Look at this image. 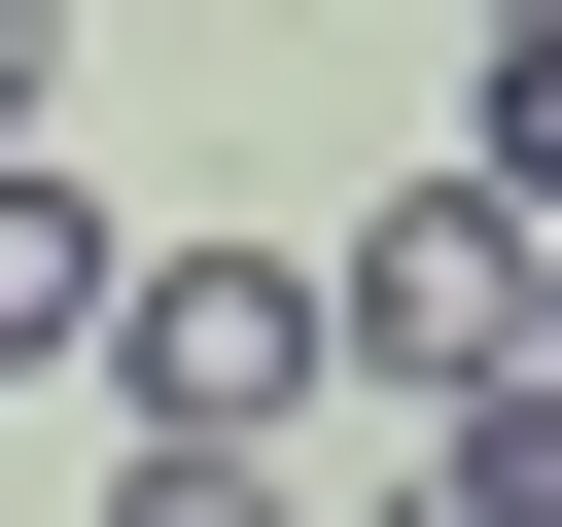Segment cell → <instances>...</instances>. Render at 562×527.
Segmentation results:
<instances>
[{"mask_svg": "<svg viewBox=\"0 0 562 527\" xmlns=\"http://www.w3.org/2000/svg\"><path fill=\"white\" fill-rule=\"evenodd\" d=\"M105 386H140L176 457H281V422L351 386V316H316V246H105Z\"/></svg>", "mask_w": 562, "mask_h": 527, "instance_id": "obj_1", "label": "cell"}, {"mask_svg": "<svg viewBox=\"0 0 562 527\" xmlns=\"http://www.w3.org/2000/svg\"><path fill=\"white\" fill-rule=\"evenodd\" d=\"M316 316H351V351L457 422V386L527 351V211H492V176H422V211H351V246H316Z\"/></svg>", "mask_w": 562, "mask_h": 527, "instance_id": "obj_2", "label": "cell"}, {"mask_svg": "<svg viewBox=\"0 0 562 527\" xmlns=\"http://www.w3.org/2000/svg\"><path fill=\"white\" fill-rule=\"evenodd\" d=\"M35 351H105V211H70L35 141H0V386H35Z\"/></svg>", "mask_w": 562, "mask_h": 527, "instance_id": "obj_3", "label": "cell"}, {"mask_svg": "<svg viewBox=\"0 0 562 527\" xmlns=\"http://www.w3.org/2000/svg\"><path fill=\"white\" fill-rule=\"evenodd\" d=\"M457 527H562V386H457V457H422Z\"/></svg>", "mask_w": 562, "mask_h": 527, "instance_id": "obj_4", "label": "cell"}, {"mask_svg": "<svg viewBox=\"0 0 562 527\" xmlns=\"http://www.w3.org/2000/svg\"><path fill=\"white\" fill-rule=\"evenodd\" d=\"M105 527H316V492H281V457H176V422H140V457H105Z\"/></svg>", "mask_w": 562, "mask_h": 527, "instance_id": "obj_5", "label": "cell"}, {"mask_svg": "<svg viewBox=\"0 0 562 527\" xmlns=\"http://www.w3.org/2000/svg\"><path fill=\"white\" fill-rule=\"evenodd\" d=\"M492 211H562V35H492V141H457Z\"/></svg>", "mask_w": 562, "mask_h": 527, "instance_id": "obj_6", "label": "cell"}, {"mask_svg": "<svg viewBox=\"0 0 562 527\" xmlns=\"http://www.w3.org/2000/svg\"><path fill=\"white\" fill-rule=\"evenodd\" d=\"M492 386H562V211H527V351H492Z\"/></svg>", "mask_w": 562, "mask_h": 527, "instance_id": "obj_7", "label": "cell"}, {"mask_svg": "<svg viewBox=\"0 0 562 527\" xmlns=\"http://www.w3.org/2000/svg\"><path fill=\"white\" fill-rule=\"evenodd\" d=\"M35 70H70V0H0V141H35Z\"/></svg>", "mask_w": 562, "mask_h": 527, "instance_id": "obj_8", "label": "cell"}, {"mask_svg": "<svg viewBox=\"0 0 562 527\" xmlns=\"http://www.w3.org/2000/svg\"><path fill=\"white\" fill-rule=\"evenodd\" d=\"M492 35H562V0H492Z\"/></svg>", "mask_w": 562, "mask_h": 527, "instance_id": "obj_9", "label": "cell"}]
</instances>
